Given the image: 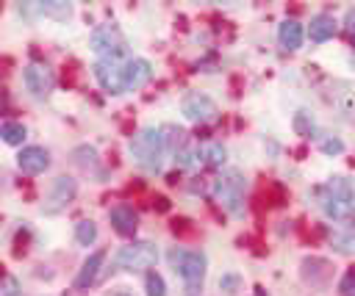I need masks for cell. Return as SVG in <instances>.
<instances>
[{
    "label": "cell",
    "mask_w": 355,
    "mask_h": 296,
    "mask_svg": "<svg viewBox=\"0 0 355 296\" xmlns=\"http://www.w3.org/2000/svg\"><path fill=\"white\" fill-rule=\"evenodd\" d=\"M302 39H305V30L297 19H286L280 28H277V41L283 50H300L302 47Z\"/></svg>",
    "instance_id": "obj_15"
},
{
    "label": "cell",
    "mask_w": 355,
    "mask_h": 296,
    "mask_svg": "<svg viewBox=\"0 0 355 296\" xmlns=\"http://www.w3.org/2000/svg\"><path fill=\"white\" fill-rule=\"evenodd\" d=\"M75 194H78V183L72 180V177H67V174H61V177H55L53 180V185H50V194H47V199H44V205H42V210L47 213V216H53V213H61L72 199H75Z\"/></svg>",
    "instance_id": "obj_8"
},
{
    "label": "cell",
    "mask_w": 355,
    "mask_h": 296,
    "mask_svg": "<svg viewBox=\"0 0 355 296\" xmlns=\"http://www.w3.org/2000/svg\"><path fill=\"white\" fill-rule=\"evenodd\" d=\"M197 158L202 163H208V166H222L225 163V147L216 144V141H208V144L197 147Z\"/></svg>",
    "instance_id": "obj_17"
},
{
    "label": "cell",
    "mask_w": 355,
    "mask_h": 296,
    "mask_svg": "<svg viewBox=\"0 0 355 296\" xmlns=\"http://www.w3.org/2000/svg\"><path fill=\"white\" fill-rule=\"evenodd\" d=\"M116 296H133V293H128V290H119V293H116Z\"/></svg>",
    "instance_id": "obj_28"
},
{
    "label": "cell",
    "mask_w": 355,
    "mask_h": 296,
    "mask_svg": "<svg viewBox=\"0 0 355 296\" xmlns=\"http://www.w3.org/2000/svg\"><path fill=\"white\" fill-rule=\"evenodd\" d=\"M150 77H153V66H150L147 58H130V61L125 64V91L141 89Z\"/></svg>",
    "instance_id": "obj_12"
},
{
    "label": "cell",
    "mask_w": 355,
    "mask_h": 296,
    "mask_svg": "<svg viewBox=\"0 0 355 296\" xmlns=\"http://www.w3.org/2000/svg\"><path fill=\"white\" fill-rule=\"evenodd\" d=\"M75 241H78L80 246H92V243L97 241V224H94L92 219L78 221V224H75Z\"/></svg>",
    "instance_id": "obj_18"
},
{
    "label": "cell",
    "mask_w": 355,
    "mask_h": 296,
    "mask_svg": "<svg viewBox=\"0 0 355 296\" xmlns=\"http://www.w3.org/2000/svg\"><path fill=\"white\" fill-rule=\"evenodd\" d=\"M344 28H347L349 33H355V6L347 11V17H344Z\"/></svg>",
    "instance_id": "obj_27"
},
{
    "label": "cell",
    "mask_w": 355,
    "mask_h": 296,
    "mask_svg": "<svg viewBox=\"0 0 355 296\" xmlns=\"http://www.w3.org/2000/svg\"><path fill=\"white\" fill-rule=\"evenodd\" d=\"M39 6V14L44 17H53V19H67L72 14V6L69 3H61V0H50V3H36Z\"/></svg>",
    "instance_id": "obj_19"
},
{
    "label": "cell",
    "mask_w": 355,
    "mask_h": 296,
    "mask_svg": "<svg viewBox=\"0 0 355 296\" xmlns=\"http://www.w3.org/2000/svg\"><path fill=\"white\" fill-rule=\"evenodd\" d=\"M333 33H336V19L330 14H316L311 19V28H308L311 41H327L333 39Z\"/></svg>",
    "instance_id": "obj_16"
},
{
    "label": "cell",
    "mask_w": 355,
    "mask_h": 296,
    "mask_svg": "<svg viewBox=\"0 0 355 296\" xmlns=\"http://www.w3.org/2000/svg\"><path fill=\"white\" fill-rule=\"evenodd\" d=\"M144 285H147V296H166V285H164V277L158 271H147Z\"/></svg>",
    "instance_id": "obj_22"
},
{
    "label": "cell",
    "mask_w": 355,
    "mask_h": 296,
    "mask_svg": "<svg viewBox=\"0 0 355 296\" xmlns=\"http://www.w3.org/2000/svg\"><path fill=\"white\" fill-rule=\"evenodd\" d=\"M72 163H78V166L89 169V166H94V163H97V152H94L92 147H75V149H72Z\"/></svg>",
    "instance_id": "obj_21"
},
{
    "label": "cell",
    "mask_w": 355,
    "mask_h": 296,
    "mask_svg": "<svg viewBox=\"0 0 355 296\" xmlns=\"http://www.w3.org/2000/svg\"><path fill=\"white\" fill-rule=\"evenodd\" d=\"M103 263H105V252H103V249L92 252V255L83 260V266H80V271H78V277H75V288H89V285L97 279Z\"/></svg>",
    "instance_id": "obj_14"
},
{
    "label": "cell",
    "mask_w": 355,
    "mask_h": 296,
    "mask_svg": "<svg viewBox=\"0 0 355 296\" xmlns=\"http://www.w3.org/2000/svg\"><path fill=\"white\" fill-rule=\"evenodd\" d=\"M180 111H183V116H186L189 122H214L216 113H219L216 102H214L208 94H200V91L186 94L183 102H180Z\"/></svg>",
    "instance_id": "obj_9"
},
{
    "label": "cell",
    "mask_w": 355,
    "mask_h": 296,
    "mask_svg": "<svg viewBox=\"0 0 355 296\" xmlns=\"http://www.w3.org/2000/svg\"><path fill=\"white\" fill-rule=\"evenodd\" d=\"M108 219H111V227H114L119 235H133L136 227H139V216H136V210H133L130 205H116V207H111Z\"/></svg>",
    "instance_id": "obj_13"
},
{
    "label": "cell",
    "mask_w": 355,
    "mask_h": 296,
    "mask_svg": "<svg viewBox=\"0 0 355 296\" xmlns=\"http://www.w3.org/2000/svg\"><path fill=\"white\" fill-rule=\"evenodd\" d=\"M0 138H3L6 144L17 147V144L25 141V127H22L19 122H3V124H0Z\"/></svg>",
    "instance_id": "obj_20"
},
{
    "label": "cell",
    "mask_w": 355,
    "mask_h": 296,
    "mask_svg": "<svg viewBox=\"0 0 355 296\" xmlns=\"http://www.w3.org/2000/svg\"><path fill=\"white\" fill-rule=\"evenodd\" d=\"M158 260V249L150 241H133L114 255V266L122 271H141Z\"/></svg>",
    "instance_id": "obj_6"
},
{
    "label": "cell",
    "mask_w": 355,
    "mask_h": 296,
    "mask_svg": "<svg viewBox=\"0 0 355 296\" xmlns=\"http://www.w3.org/2000/svg\"><path fill=\"white\" fill-rule=\"evenodd\" d=\"M294 130H297L300 136H313L316 124H313V119H311L308 111H297V113H294Z\"/></svg>",
    "instance_id": "obj_23"
},
{
    "label": "cell",
    "mask_w": 355,
    "mask_h": 296,
    "mask_svg": "<svg viewBox=\"0 0 355 296\" xmlns=\"http://www.w3.org/2000/svg\"><path fill=\"white\" fill-rule=\"evenodd\" d=\"M239 285H241V279H239L236 274H225V277L219 279V288H222L225 293H236V290H239Z\"/></svg>",
    "instance_id": "obj_25"
},
{
    "label": "cell",
    "mask_w": 355,
    "mask_h": 296,
    "mask_svg": "<svg viewBox=\"0 0 355 296\" xmlns=\"http://www.w3.org/2000/svg\"><path fill=\"white\" fill-rule=\"evenodd\" d=\"M92 69H94L97 83L108 94H122L125 91V66L119 61H97Z\"/></svg>",
    "instance_id": "obj_10"
},
{
    "label": "cell",
    "mask_w": 355,
    "mask_h": 296,
    "mask_svg": "<svg viewBox=\"0 0 355 296\" xmlns=\"http://www.w3.org/2000/svg\"><path fill=\"white\" fill-rule=\"evenodd\" d=\"M322 152L324 155H338V152H344V144L338 138H327V141H322Z\"/></svg>",
    "instance_id": "obj_26"
},
{
    "label": "cell",
    "mask_w": 355,
    "mask_h": 296,
    "mask_svg": "<svg viewBox=\"0 0 355 296\" xmlns=\"http://www.w3.org/2000/svg\"><path fill=\"white\" fill-rule=\"evenodd\" d=\"M244 188H247V180H244L241 172H236V169L222 172V174L214 180V196L219 199V205H222L230 216H241V213H244Z\"/></svg>",
    "instance_id": "obj_3"
},
{
    "label": "cell",
    "mask_w": 355,
    "mask_h": 296,
    "mask_svg": "<svg viewBox=\"0 0 355 296\" xmlns=\"http://www.w3.org/2000/svg\"><path fill=\"white\" fill-rule=\"evenodd\" d=\"M319 199H322V210H324L330 219L341 221V219L355 207V205H352V199H355L352 183H349L347 177H333V180H327V183L322 185Z\"/></svg>",
    "instance_id": "obj_2"
},
{
    "label": "cell",
    "mask_w": 355,
    "mask_h": 296,
    "mask_svg": "<svg viewBox=\"0 0 355 296\" xmlns=\"http://www.w3.org/2000/svg\"><path fill=\"white\" fill-rule=\"evenodd\" d=\"M128 152L133 158L136 166H141L144 172H161V163H164V141H161V130L155 127H144L139 130L130 144H128Z\"/></svg>",
    "instance_id": "obj_1"
},
{
    "label": "cell",
    "mask_w": 355,
    "mask_h": 296,
    "mask_svg": "<svg viewBox=\"0 0 355 296\" xmlns=\"http://www.w3.org/2000/svg\"><path fill=\"white\" fill-rule=\"evenodd\" d=\"M17 166L25 172V174H42L47 166H50V155L44 147H25L19 155H17Z\"/></svg>",
    "instance_id": "obj_11"
},
{
    "label": "cell",
    "mask_w": 355,
    "mask_h": 296,
    "mask_svg": "<svg viewBox=\"0 0 355 296\" xmlns=\"http://www.w3.org/2000/svg\"><path fill=\"white\" fill-rule=\"evenodd\" d=\"M92 50L100 55V61H119L128 53V41L116 25H100L92 33Z\"/></svg>",
    "instance_id": "obj_5"
},
{
    "label": "cell",
    "mask_w": 355,
    "mask_h": 296,
    "mask_svg": "<svg viewBox=\"0 0 355 296\" xmlns=\"http://www.w3.org/2000/svg\"><path fill=\"white\" fill-rule=\"evenodd\" d=\"M166 260H169V266L180 274V279L186 282L189 293H194V288L202 285V277H205V255H202V252H191V249L172 246V249L166 252Z\"/></svg>",
    "instance_id": "obj_4"
},
{
    "label": "cell",
    "mask_w": 355,
    "mask_h": 296,
    "mask_svg": "<svg viewBox=\"0 0 355 296\" xmlns=\"http://www.w3.org/2000/svg\"><path fill=\"white\" fill-rule=\"evenodd\" d=\"M22 83H25V89H28L36 100H44V97H50L53 89H55V75H53V69H50L47 64L31 61V64L25 66V72H22Z\"/></svg>",
    "instance_id": "obj_7"
},
{
    "label": "cell",
    "mask_w": 355,
    "mask_h": 296,
    "mask_svg": "<svg viewBox=\"0 0 355 296\" xmlns=\"http://www.w3.org/2000/svg\"><path fill=\"white\" fill-rule=\"evenodd\" d=\"M338 290H341V296H355V268L344 271V277L338 282Z\"/></svg>",
    "instance_id": "obj_24"
}]
</instances>
